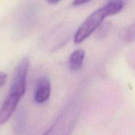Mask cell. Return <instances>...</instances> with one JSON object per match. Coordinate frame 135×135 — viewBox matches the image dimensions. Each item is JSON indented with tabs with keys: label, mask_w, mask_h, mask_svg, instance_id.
<instances>
[{
	"label": "cell",
	"mask_w": 135,
	"mask_h": 135,
	"mask_svg": "<svg viewBox=\"0 0 135 135\" xmlns=\"http://www.w3.org/2000/svg\"><path fill=\"white\" fill-rule=\"evenodd\" d=\"M124 5L117 1L108 2L105 6L101 7L91 14L80 25L74 35V42L80 44L99 28L106 17L116 15L122 11Z\"/></svg>",
	"instance_id": "cell-1"
},
{
	"label": "cell",
	"mask_w": 135,
	"mask_h": 135,
	"mask_svg": "<svg viewBox=\"0 0 135 135\" xmlns=\"http://www.w3.org/2000/svg\"><path fill=\"white\" fill-rule=\"evenodd\" d=\"M79 108L76 103H69L60 113L43 135H71L77 124Z\"/></svg>",
	"instance_id": "cell-2"
},
{
	"label": "cell",
	"mask_w": 135,
	"mask_h": 135,
	"mask_svg": "<svg viewBox=\"0 0 135 135\" xmlns=\"http://www.w3.org/2000/svg\"><path fill=\"white\" fill-rule=\"evenodd\" d=\"M29 69L28 58H22L17 66L9 93L22 98L27 89V79Z\"/></svg>",
	"instance_id": "cell-3"
},
{
	"label": "cell",
	"mask_w": 135,
	"mask_h": 135,
	"mask_svg": "<svg viewBox=\"0 0 135 135\" xmlns=\"http://www.w3.org/2000/svg\"><path fill=\"white\" fill-rule=\"evenodd\" d=\"M51 93V84L50 80L43 76L38 79L36 83L35 90L34 93V100L37 104L45 103L49 99Z\"/></svg>",
	"instance_id": "cell-4"
},
{
	"label": "cell",
	"mask_w": 135,
	"mask_h": 135,
	"mask_svg": "<svg viewBox=\"0 0 135 135\" xmlns=\"http://www.w3.org/2000/svg\"><path fill=\"white\" fill-rule=\"evenodd\" d=\"M21 99L18 96L8 93L0 108V125L5 124L10 119L16 109Z\"/></svg>",
	"instance_id": "cell-5"
},
{
	"label": "cell",
	"mask_w": 135,
	"mask_h": 135,
	"mask_svg": "<svg viewBox=\"0 0 135 135\" xmlns=\"http://www.w3.org/2000/svg\"><path fill=\"white\" fill-rule=\"evenodd\" d=\"M85 56V50L82 49H78L74 51L68 61V65L70 69L72 71H79L81 70L84 64Z\"/></svg>",
	"instance_id": "cell-6"
},
{
	"label": "cell",
	"mask_w": 135,
	"mask_h": 135,
	"mask_svg": "<svg viewBox=\"0 0 135 135\" xmlns=\"http://www.w3.org/2000/svg\"><path fill=\"white\" fill-rule=\"evenodd\" d=\"M7 76L6 73L0 72V88L5 85L7 80Z\"/></svg>",
	"instance_id": "cell-7"
},
{
	"label": "cell",
	"mask_w": 135,
	"mask_h": 135,
	"mask_svg": "<svg viewBox=\"0 0 135 135\" xmlns=\"http://www.w3.org/2000/svg\"><path fill=\"white\" fill-rule=\"evenodd\" d=\"M91 0H74L72 3L74 6H80L89 2Z\"/></svg>",
	"instance_id": "cell-8"
},
{
	"label": "cell",
	"mask_w": 135,
	"mask_h": 135,
	"mask_svg": "<svg viewBox=\"0 0 135 135\" xmlns=\"http://www.w3.org/2000/svg\"><path fill=\"white\" fill-rule=\"evenodd\" d=\"M46 1L50 4H56V3H59L61 0H46Z\"/></svg>",
	"instance_id": "cell-9"
},
{
	"label": "cell",
	"mask_w": 135,
	"mask_h": 135,
	"mask_svg": "<svg viewBox=\"0 0 135 135\" xmlns=\"http://www.w3.org/2000/svg\"><path fill=\"white\" fill-rule=\"evenodd\" d=\"M111 1H117V2H122L124 6H125V5L127 3V2H128V0H109V2H111Z\"/></svg>",
	"instance_id": "cell-10"
}]
</instances>
